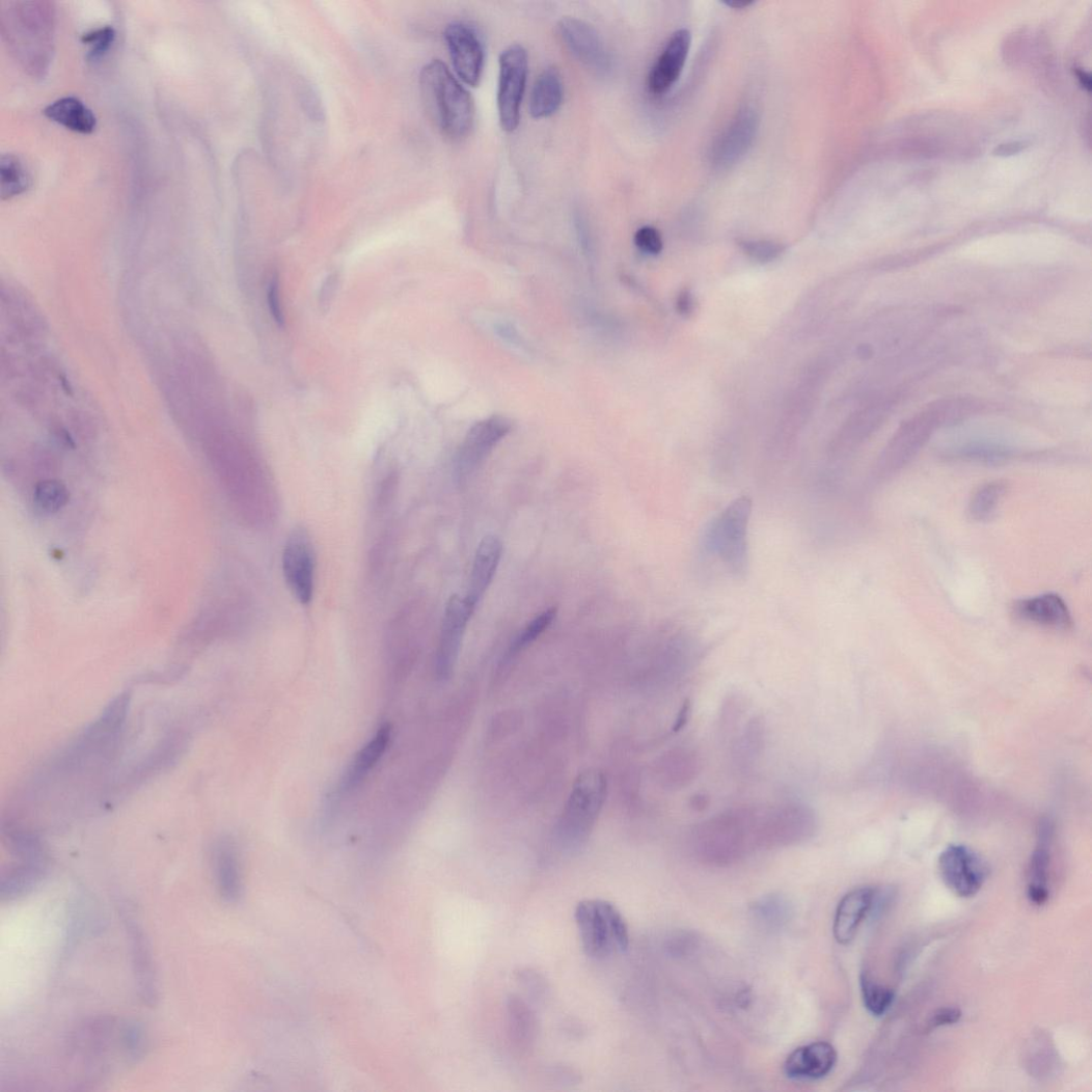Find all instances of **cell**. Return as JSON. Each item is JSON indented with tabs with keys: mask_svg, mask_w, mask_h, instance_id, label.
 <instances>
[{
	"mask_svg": "<svg viewBox=\"0 0 1092 1092\" xmlns=\"http://www.w3.org/2000/svg\"><path fill=\"white\" fill-rule=\"evenodd\" d=\"M419 89L429 118L442 135L453 141L470 135L475 122L473 98L445 63L438 59L427 63L420 72Z\"/></svg>",
	"mask_w": 1092,
	"mask_h": 1092,
	"instance_id": "cell-1",
	"label": "cell"
},
{
	"mask_svg": "<svg viewBox=\"0 0 1092 1092\" xmlns=\"http://www.w3.org/2000/svg\"><path fill=\"white\" fill-rule=\"evenodd\" d=\"M606 795L607 779L602 771L592 769L577 776L558 822L563 848L573 852L588 843Z\"/></svg>",
	"mask_w": 1092,
	"mask_h": 1092,
	"instance_id": "cell-2",
	"label": "cell"
},
{
	"mask_svg": "<svg viewBox=\"0 0 1092 1092\" xmlns=\"http://www.w3.org/2000/svg\"><path fill=\"white\" fill-rule=\"evenodd\" d=\"M752 515V498L737 497L713 520L706 533L705 545L708 552L736 576L747 572Z\"/></svg>",
	"mask_w": 1092,
	"mask_h": 1092,
	"instance_id": "cell-3",
	"label": "cell"
},
{
	"mask_svg": "<svg viewBox=\"0 0 1092 1092\" xmlns=\"http://www.w3.org/2000/svg\"><path fill=\"white\" fill-rule=\"evenodd\" d=\"M575 922L584 954L604 959L613 953L626 952L630 947L627 921L610 902L586 900L577 904Z\"/></svg>",
	"mask_w": 1092,
	"mask_h": 1092,
	"instance_id": "cell-4",
	"label": "cell"
},
{
	"mask_svg": "<svg viewBox=\"0 0 1092 1092\" xmlns=\"http://www.w3.org/2000/svg\"><path fill=\"white\" fill-rule=\"evenodd\" d=\"M973 407L966 401L940 402L906 421L886 447L879 463V472L883 474L899 470L918 454L935 428L948 419L960 417Z\"/></svg>",
	"mask_w": 1092,
	"mask_h": 1092,
	"instance_id": "cell-5",
	"label": "cell"
},
{
	"mask_svg": "<svg viewBox=\"0 0 1092 1092\" xmlns=\"http://www.w3.org/2000/svg\"><path fill=\"white\" fill-rule=\"evenodd\" d=\"M528 75V54L519 45L507 48L499 56L497 109L500 127L515 132L521 118V105Z\"/></svg>",
	"mask_w": 1092,
	"mask_h": 1092,
	"instance_id": "cell-6",
	"label": "cell"
},
{
	"mask_svg": "<svg viewBox=\"0 0 1092 1092\" xmlns=\"http://www.w3.org/2000/svg\"><path fill=\"white\" fill-rule=\"evenodd\" d=\"M286 586L301 605H308L316 592L317 554L313 540L303 527L289 535L282 554Z\"/></svg>",
	"mask_w": 1092,
	"mask_h": 1092,
	"instance_id": "cell-7",
	"label": "cell"
},
{
	"mask_svg": "<svg viewBox=\"0 0 1092 1092\" xmlns=\"http://www.w3.org/2000/svg\"><path fill=\"white\" fill-rule=\"evenodd\" d=\"M512 431V421L493 416L474 425L455 460V477L462 484L472 477L494 447Z\"/></svg>",
	"mask_w": 1092,
	"mask_h": 1092,
	"instance_id": "cell-8",
	"label": "cell"
},
{
	"mask_svg": "<svg viewBox=\"0 0 1092 1092\" xmlns=\"http://www.w3.org/2000/svg\"><path fill=\"white\" fill-rule=\"evenodd\" d=\"M939 873L954 894L970 899L983 888L989 869L977 852L963 845H951L939 856Z\"/></svg>",
	"mask_w": 1092,
	"mask_h": 1092,
	"instance_id": "cell-9",
	"label": "cell"
},
{
	"mask_svg": "<svg viewBox=\"0 0 1092 1092\" xmlns=\"http://www.w3.org/2000/svg\"><path fill=\"white\" fill-rule=\"evenodd\" d=\"M453 66L461 81L477 87L485 64V49L477 30L469 23H451L444 32Z\"/></svg>",
	"mask_w": 1092,
	"mask_h": 1092,
	"instance_id": "cell-10",
	"label": "cell"
},
{
	"mask_svg": "<svg viewBox=\"0 0 1092 1092\" xmlns=\"http://www.w3.org/2000/svg\"><path fill=\"white\" fill-rule=\"evenodd\" d=\"M815 828V815L806 806L788 803L771 809H762L759 842H795L811 836Z\"/></svg>",
	"mask_w": 1092,
	"mask_h": 1092,
	"instance_id": "cell-11",
	"label": "cell"
},
{
	"mask_svg": "<svg viewBox=\"0 0 1092 1092\" xmlns=\"http://www.w3.org/2000/svg\"><path fill=\"white\" fill-rule=\"evenodd\" d=\"M557 32L566 50L581 64L597 72H606L609 69L607 49L591 24L574 18H565L558 23Z\"/></svg>",
	"mask_w": 1092,
	"mask_h": 1092,
	"instance_id": "cell-12",
	"label": "cell"
},
{
	"mask_svg": "<svg viewBox=\"0 0 1092 1092\" xmlns=\"http://www.w3.org/2000/svg\"><path fill=\"white\" fill-rule=\"evenodd\" d=\"M474 612L459 596H453L446 605L437 652V673L442 680H447L454 672L467 624Z\"/></svg>",
	"mask_w": 1092,
	"mask_h": 1092,
	"instance_id": "cell-13",
	"label": "cell"
},
{
	"mask_svg": "<svg viewBox=\"0 0 1092 1092\" xmlns=\"http://www.w3.org/2000/svg\"><path fill=\"white\" fill-rule=\"evenodd\" d=\"M691 45L688 30L677 31L650 71L648 88L654 95L668 92L678 82Z\"/></svg>",
	"mask_w": 1092,
	"mask_h": 1092,
	"instance_id": "cell-14",
	"label": "cell"
},
{
	"mask_svg": "<svg viewBox=\"0 0 1092 1092\" xmlns=\"http://www.w3.org/2000/svg\"><path fill=\"white\" fill-rule=\"evenodd\" d=\"M758 129L757 115L750 109L740 111L732 125L716 141L712 158L716 165L734 164L748 151Z\"/></svg>",
	"mask_w": 1092,
	"mask_h": 1092,
	"instance_id": "cell-15",
	"label": "cell"
},
{
	"mask_svg": "<svg viewBox=\"0 0 1092 1092\" xmlns=\"http://www.w3.org/2000/svg\"><path fill=\"white\" fill-rule=\"evenodd\" d=\"M837 1061L834 1045L814 1042L795 1049L786 1062L785 1071L794 1080H818L828 1075Z\"/></svg>",
	"mask_w": 1092,
	"mask_h": 1092,
	"instance_id": "cell-16",
	"label": "cell"
},
{
	"mask_svg": "<svg viewBox=\"0 0 1092 1092\" xmlns=\"http://www.w3.org/2000/svg\"><path fill=\"white\" fill-rule=\"evenodd\" d=\"M502 542L495 536H487L476 551L469 590L464 597L467 604L475 611L488 592L502 557Z\"/></svg>",
	"mask_w": 1092,
	"mask_h": 1092,
	"instance_id": "cell-17",
	"label": "cell"
},
{
	"mask_svg": "<svg viewBox=\"0 0 1092 1092\" xmlns=\"http://www.w3.org/2000/svg\"><path fill=\"white\" fill-rule=\"evenodd\" d=\"M877 891L859 888L846 894L840 902L834 925V934L840 945L850 944L863 921L872 910Z\"/></svg>",
	"mask_w": 1092,
	"mask_h": 1092,
	"instance_id": "cell-18",
	"label": "cell"
},
{
	"mask_svg": "<svg viewBox=\"0 0 1092 1092\" xmlns=\"http://www.w3.org/2000/svg\"><path fill=\"white\" fill-rule=\"evenodd\" d=\"M1018 618L1038 626L1067 630L1072 624L1071 613L1065 601L1057 595H1043L1016 603Z\"/></svg>",
	"mask_w": 1092,
	"mask_h": 1092,
	"instance_id": "cell-19",
	"label": "cell"
},
{
	"mask_svg": "<svg viewBox=\"0 0 1092 1092\" xmlns=\"http://www.w3.org/2000/svg\"><path fill=\"white\" fill-rule=\"evenodd\" d=\"M564 100L561 72L549 66L538 76L529 98V111L535 119L549 118L558 111Z\"/></svg>",
	"mask_w": 1092,
	"mask_h": 1092,
	"instance_id": "cell-20",
	"label": "cell"
},
{
	"mask_svg": "<svg viewBox=\"0 0 1092 1092\" xmlns=\"http://www.w3.org/2000/svg\"><path fill=\"white\" fill-rule=\"evenodd\" d=\"M213 863L223 899L236 901L241 893V872L238 851L230 840L218 841L213 850Z\"/></svg>",
	"mask_w": 1092,
	"mask_h": 1092,
	"instance_id": "cell-21",
	"label": "cell"
},
{
	"mask_svg": "<svg viewBox=\"0 0 1092 1092\" xmlns=\"http://www.w3.org/2000/svg\"><path fill=\"white\" fill-rule=\"evenodd\" d=\"M1050 826L1047 823L1042 824L1039 832L1038 844L1032 854L1029 867L1028 897L1030 902L1036 906L1044 905L1049 896L1047 879L1050 861Z\"/></svg>",
	"mask_w": 1092,
	"mask_h": 1092,
	"instance_id": "cell-22",
	"label": "cell"
},
{
	"mask_svg": "<svg viewBox=\"0 0 1092 1092\" xmlns=\"http://www.w3.org/2000/svg\"><path fill=\"white\" fill-rule=\"evenodd\" d=\"M50 120L65 129L80 134H91L97 128V118L80 99L66 97L59 99L45 109Z\"/></svg>",
	"mask_w": 1092,
	"mask_h": 1092,
	"instance_id": "cell-23",
	"label": "cell"
},
{
	"mask_svg": "<svg viewBox=\"0 0 1092 1092\" xmlns=\"http://www.w3.org/2000/svg\"><path fill=\"white\" fill-rule=\"evenodd\" d=\"M507 1015L515 1045L521 1050L530 1049L538 1036V1019L534 1009L522 998L514 994L507 1000Z\"/></svg>",
	"mask_w": 1092,
	"mask_h": 1092,
	"instance_id": "cell-24",
	"label": "cell"
},
{
	"mask_svg": "<svg viewBox=\"0 0 1092 1092\" xmlns=\"http://www.w3.org/2000/svg\"><path fill=\"white\" fill-rule=\"evenodd\" d=\"M391 736L388 726L381 727L371 742L357 755L342 780V789L350 791L359 786L383 756Z\"/></svg>",
	"mask_w": 1092,
	"mask_h": 1092,
	"instance_id": "cell-25",
	"label": "cell"
},
{
	"mask_svg": "<svg viewBox=\"0 0 1092 1092\" xmlns=\"http://www.w3.org/2000/svg\"><path fill=\"white\" fill-rule=\"evenodd\" d=\"M0 174H2V197L4 200L19 196L31 185V178L27 167L16 155L8 154L3 156L2 163H0Z\"/></svg>",
	"mask_w": 1092,
	"mask_h": 1092,
	"instance_id": "cell-26",
	"label": "cell"
},
{
	"mask_svg": "<svg viewBox=\"0 0 1092 1092\" xmlns=\"http://www.w3.org/2000/svg\"><path fill=\"white\" fill-rule=\"evenodd\" d=\"M1006 485L1002 482L988 484L974 494L968 514L972 519L986 521L992 518L999 509V504L1006 493Z\"/></svg>",
	"mask_w": 1092,
	"mask_h": 1092,
	"instance_id": "cell-27",
	"label": "cell"
},
{
	"mask_svg": "<svg viewBox=\"0 0 1092 1092\" xmlns=\"http://www.w3.org/2000/svg\"><path fill=\"white\" fill-rule=\"evenodd\" d=\"M69 499L70 494L66 487L58 481H45L35 486L33 503L38 513L57 514L64 509Z\"/></svg>",
	"mask_w": 1092,
	"mask_h": 1092,
	"instance_id": "cell-28",
	"label": "cell"
},
{
	"mask_svg": "<svg viewBox=\"0 0 1092 1092\" xmlns=\"http://www.w3.org/2000/svg\"><path fill=\"white\" fill-rule=\"evenodd\" d=\"M862 992L866 1008L875 1017H881L894 1001V991L874 982L867 973L862 975Z\"/></svg>",
	"mask_w": 1092,
	"mask_h": 1092,
	"instance_id": "cell-29",
	"label": "cell"
},
{
	"mask_svg": "<svg viewBox=\"0 0 1092 1092\" xmlns=\"http://www.w3.org/2000/svg\"><path fill=\"white\" fill-rule=\"evenodd\" d=\"M556 617V609L551 608L543 611L534 620H531L525 629L516 638L513 647L512 654L519 653L520 651L531 645L537 638H539L545 630H548Z\"/></svg>",
	"mask_w": 1092,
	"mask_h": 1092,
	"instance_id": "cell-30",
	"label": "cell"
},
{
	"mask_svg": "<svg viewBox=\"0 0 1092 1092\" xmlns=\"http://www.w3.org/2000/svg\"><path fill=\"white\" fill-rule=\"evenodd\" d=\"M517 981L534 1000L542 1001L548 997L549 984L542 975L533 968H520L516 973Z\"/></svg>",
	"mask_w": 1092,
	"mask_h": 1092,
	"instance_id": "cell-31",
	"label": "cell"
},
{
	"mask_svg": "<svg viewBox=\"0 0 1092 1092\" xmlns=\"http://www.w3.org/2000/svg\"><path fill=\"white\" fill-rule=\"evenodd\" d=\"M115 38V31L112 27L106 26L85 33L82 37V42L85 45L91 47L89 58L97 60L105 55L112 46Z\"/></svg>",
	"mask_w": 1092,
	"mask_h": 1092,
	"instance_id": "cell-32",
	"label": "cell"
},
{
	"mask_svg": "<svg viewBox=\"0 0 1092 1092\" xmlns=\"http://www.w3.org/2000/svg\"><path fill=\"white\" fill-rule=\"evenodd\" d=\"M742 248L746 254L759 262H770L785 251L783 245L767 241L744 242Z\"/></svg>",
	"mask_w": 1092,
	"mask_h": 1092,
	"instance_id": "cell-33",
	"label": "cell"
},
{
	"mask_svg": "<svg viewBox=\"0 0 1092 1092\" xmlns=\"http://www.w3.org/2000/svg\"><path fill=\"white\" fill-rule=\"evenodd\" d=\"M635 244L645 253L656 255L662 250L659 231L652 226H644L635 234Z\"/></svg>",
	"mask_w": 1092,
	"mask_h": 1092,
	"instance_id": "cell-34",
	"label": "cell"
},
{
	"mask_svg": "<svg viewBox=\"0 0 1092 1092\" xmlns=\"http://www.w3.org/2000/svg\"><path fill=\"white\" fill-rule=\"evenodd\" d=\"M961 1010L958 1007H944L935 1010L926 1023V1031L956 1025L961 1018Z\"/></svg>",
	"mask_w": 1092,
	"mask_h": 1092,
	"instance_id": "cell-35",
	"label": "cell"
},
{
	"mask_svg": "<svg viewBox=\"0 0 1092 1092\" xmlns=\"http://www.w3.org/2000/svg\"><path fill=\"white\" fill-rule=\"evenodd\" d=\"M267 297H268V305H269V308H270L271 316H272L273 320H275L276 323L279 326L282 327L284 321H283L282 309H281V306H280L279 285H278L277 279H272V281L270 282L269 289H268V293H267Z\"/></svg>",
	"mask_w": 1092,
	"mask_h": 1092,
	"instance_id": "cell-36",
	"label": "cell"
},
{
	"mask_svg": "<svg viewBox=\"0 0 1092 1092\" xmlns=\"http://www.w3.org/2000/svg\"><path fill=\"white\" fill-rule=\"evenodd\" d=\"M551 1075L554 1081L561 1085H571L572 1083L578 1082V1074L573 1069L565 1066L554 1067Z\"/></svg>",
	"mask_w": 1092,
	"mask_h": 1092,
	"instance_id": "cell-37",
	"label": "cell"
},
{
	"mask_svg": "<svg viewBox=\"0 0 1092 1092\" xmlns=\"http://www.w3.org/2000/svg\"><path fill=\"white\" fill-rule=\"evenodd\" d=\"M678 310L683 316H689L693 308L692 296L688 291H684L678 298Z\"/></svg>",
	"mask_w": 1092,
	"mask_h": 1092,
	"instance_id": "cell-38",
	"label": "cell"
},
{
	"mask_svg": "<svg viewBox=\"0 0 1092 1092\" xmlns=\"http://www.w3.org/2000/svg\"><path fill=\"white\" fill-rule=\"evenodd\" d=\"M709 804V800L704 795H698L692 798L691 807L697 811L705 810Z\"/></svg>",
	"mask_w": 1092,
	"mask_h": 1092,
	"instance_id": "cell-39",
	"label": "cell"
},
{
	"mask_svg": "<svg viewBox=\"0 0 1092 1092\" xmlns=\"http://www.w3.org/2000/svg\"><path fill=\"white\" fill-rule=\"evenodd\" d=\"M753 4H754V2H750V0H743V2H737V0H736V2L726 3V5L728 7L736 9V10L746 9V8L750 7Z\"/></svg>",
	"mask_w": 1092,
	"mask_h": 1092,
	"instance_id": "cell-40",
	"label": "cell"
},
{
	"mask_svg": "<svg viewBox=\"0 0 1092 1092\" xmlns=\"http://www.w3.org/2000/svg\"><path fill=\"white\" fill-rule=\"evenodd\" d=\"M687 714H688V707L685 706L683 708V710L679 713V717H678L676 726H675V731H679L680 729H682L684 727V725H685V722L687 720Z\"/></svg>",
	"mask_w": 1092,
	"mask_h": 1092,
	"instance_id": "cell-41",
	"label": "cell"
},
{
	"mask_svg": "<svg viewBox=\"0 0 1092 1092\" xmlns=\"http://www.w3.org/2000/svg\"><path fill=\"white\" fill-rule=\"evenodd\" d=\"M1076 75H1077V77H1079V80H1080V82H1081L1082 86H1083V87H1085V88H1086V89H1087L1088 91H1090V85H1091V83H1090V77H1089V75H1087V74H1086L1085 72H1083V71H1077V72H1076Z\"/></svg>",
	"mask_w": 1092,
	"mask_h": 1092,
	"instance_id": "cell-42",
	"label": "cell"
}]
</instances>
